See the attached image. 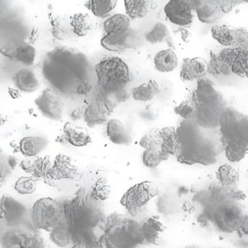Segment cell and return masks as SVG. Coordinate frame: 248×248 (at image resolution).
<instances>
[{
    "mask_svg": "<svg viewBox=\"0 0 248 248\" xmlns=\"http://www.w3.org/2000/svg\"><path fill=\"white\" fill-rule=\"evenodd\" d=\"M15 85L20 91L33 93L40 87L39 78L34 71L30 68H22L13 78Z\"/></svg>",
    "mask_w": 248,
    "mask_h": 248,
    "instance_id": "cell-25",
    "label": "cell"
},
{
    "mask_svg": "<svg viewBox=\"0 0 248 248\" xmlns=\"http://www.w3.org/2000/svg\"><path fill=\"white\" fill-rule=\"evenodd\" d=\"M80 171L72 159L64 154H58L54 160L49 178L53 179H76Z\"/></svg>",
    "mask_w": 248,
    "mask_h": 248,
    "instance_id": "cell-19",
    "label": "cell"
},
{
    "mask_svg": "<svg viewBox=\"0 0 248 248\" xmlns=\"http://www.w3.org/2000/svg\"><path fill=\"white\" fill-rule=\"evenodd\" d=\"M25 231L22 227H6L1 230L0 237L1 248H22V237Z\"/></svg>",
    "mask_w": 248,
    "mask_h": 248,
    "instance_id": "cell-33",
    "label": "cell"
},
{
    "mask_svg": "<svg viewBox=\"0 0 248 248\" xmlns=\"http://www.w3.org/2000/svg\"><path fill=\"white\" fill-rule=\"evenodd\" d=\"M106 134L112 143L118 145H129L132 142L131 134L125 124L119 119H112L108 121Z\"/></svg>",
    "mask_w": 248,
    "mask_h": 248,
    "instance_id": "cell-24",
    "label": "cell"
},
{
    "mask_svg": "<svg viewBox=\"0 0 248 248\" xmlns=\"http://www.w3.org/2000/svg\"><path fill=\"white\" fill-rule=\"evenodd\" d=\"M15 189L21 195H29L36 189V183L32 178L20 177L15 184Z\"/></svg>",
    "mask_w": 248,
    "mask_h": 248,
    "instance_id": "cell-45",
    "label": "cell"
},
{
    "mask_svg": "<svg viewBox=\"0 0 248 248\" xmlns=\"http://www.w3.org/2000/svg\"><path fill=\"white\" fill-rule=\"evenodd\" d=\"M162 136V151L170 157L176 155L178 150V138L176 128L173 126H167L160 130Z\"/></svg>",
    "mask_w": 248,
    "mask_h": 248,
    "instance_id": "cell-35",
    "label": "cell"
},
{
    "mask_svg": "<svg viewBox=\"0 0 248 248\" xmlns=\"http://www.w3.org/2000/svg\"><path fill=\"white\" fill-rule=\"evenodd\" d=\"M32 164H33V160H25L21 161L20 163V168L22 170H24L26 173H32Z\"/></svg>",
    "mask_w": 248,
    "mask_h": 248,
    "instance_id": "cell-50",
    "label": "cell"
},
{
    "mask_svg": "<svg viewBox=\"0 0 248 248\" xmlns=\"http://www.w3.org/2000/svg\"><path fill=\"white\" fill-rule=\"evenodd\" d=\"M113 110L100 99H96L95 103L84 110V119L90 128L108 122V118Z\"/></svg>",
    "mask_w": 248,
    "mask_h": 248,
    "instance_id": "cell-20",
    "label": "cell"
},
{
    "mask_svg": "<svg viewBox=\"0 0 248 248\" xmlns=\"http://www.w3.org/2000/svg\"><path fill=\"white\" fill-rule=\"evenodd\" d=\"M64 218L72 231L95 230L105 221L101 202L89 189H80L63 204Z\"/></svg>",
    "mask_w": 248,
    "mask_h": 248,
    "instance_id": "cell-2",
    "label": "cell"
},
{
    "mask_svg": "<svg viewBox=\"0 0 248 248\" xmlns=\"http://www.w3.org/2000/svg\"><path fill=\"white\" fill-rule=\"evenodd\" d=\"M243 2H245V1H233V0H228V1L227 0H219L218 1L221 10H222L224 14L230 13L236 6L240 5V4H243Z\"/></svg>",
    "mask_w": 248,
    "mask_h": 248,
    "instance_id": "cell-48",
    "label": "cell"
},
{
    "mask_svg": "<svg viewBox=\"0 0 248 248\" xmlns=\"http://www.w3.org/2000/svg\"><path fill=\"white\" fill-rule=\"evenodd\" d=\"M84 111L83 112V110H75L74 112H73L72 114H71V118L74 120H77V119H80L82 116H84Z\"/></svg>",
    "mask_w": 248,
    "mask_h": 248,
    "instance_id": "cell-52",
    "label": "cell"
},
{
    "mask_svg": "<svg viewBox=\"0 0 248 248\" xmlns=\"http://www.w3.org/2000/svg\"><path fill=\"white\" fill-rule=\"evenodd\" d=\"M195 5L196 1L171 0L165 7V13L173 24L181 26H189L193 22Z\"/></svg>",
    "mask_w": 248,
    "mask_h": 248,
    "instance_id": "cell-13",
    "label": "cell"
},
{
    "mask_svg": "<svg viewBox=\"0 0 248 248\" xmlns=\"http://www.w3.org/2000/svg\"><path fill=\"white\" fill-rule=\"evenodd\" d=\"M144 243L157 245L161 239L162 234L165 230L164 224L158 217H150L141 223Z\"/></svg>",
    "mask_w": 248,
    "mask_h": 248,
    "instance_id": "cell-22",
    "label": "cell"
},
{
    "mask_svg": "<svg viewBox=\"0 0 248 248\" xmlns=\"http://www.w3.org/2000/svg\"><path fill=\"white\" fill-rule=\"evenodd\" d=\"M1 54L26 65H33L36 58V49L32 45L23 41L10 42L1 49Z\"/></svg>",
    "mask_w": 248,
    "mask_h": 248,
    "instance_id": "cell-17",
    "label": "cell"
},
{
    "mask_svg": "<svg viewBox=\"0 0 248 248\" xmlns=\"http://www.w3.org/2000/svg\"><path fill=\"white\" fill-rule=\"evenodd\" d=\"M168 156L166 155L162 149L158 150H145L143 153V163L146 167L154 169L160 166V163L164 160H167Z\"/></svg>",
    "mask_w": 248,
    "mask_h": 248,
    "instance_id": "cell-42",
    "label": "cell"
},
{
    "mask_svg": "<svg viewBox=\"0 0 248 248\" xmlns=\"http://www.w3.org/2000/svg\"><path fill=\"white\" fill-rule=\"evenodd\" d=\"M48 145V140L39 136L23 137L19 143V150L26 157H35Z\"/></svg>",
    "mask_w": 248,
    "mask_h": 248,
    "instance_id": "cell-26",
    "label": "cell"
},
{
    "mask_svg": "<svg viewBox=\"0 0 248 248\" xmlns=\"http://www.w3.org/2000/svg\"><path fill=\"white\" fill-rule=\"evenodd\" d=\"M100 241L95 230L73 231V242L70 248H99Z\"/></svg>",
    "mask_w": 248,
    "mask_h": 248,
    "instance_id": "cell-32",
    "label": "cell"
},
{
    "mask_svg": "<svg viewBox=\"0 0 248 248\" xmlns=\"http://www.w3.org/2000/svg\"><path fill=\"white\" fill-rule=\"evenodd\" d=\"M247 153V150L238 146L232 144H225L226 156L231 163H237L243 160Z\"/></svg>",
    "mask_w": 248,
    "mask_h": 248,
    "instance_id": "cell-46",
    "label": "cell"
},
{
    "mask_svg": "<svg viewBox=\"0 0 248 248\" xmlns=\"http://www.w3.org/2000/svg\"><path fill=\"white\" fill-rule=\"evenodd\" d=\"M64 132L67 142L74 147H83L91 143V137L84 127L67 122L64 125Z\"/></svg>",
    "mask_w": 248,
    "mask_h": 248,
    "instance_id": "cell-23",
    "label": "cell"
},
{
    "mask_svg": "<svg viewBox=\"0 0 248 248\" xmlns=\"http://www.w3.org/2000/svg\"><path fill=\"white\" fill-rule=\"evenodd\" d=\"M102 240L106 248H137L144 244L141 223L116 212L105 218Z\"/></svg>",
    "mask_w": 248,
    "mask_h": 248,
    "instance_id": "cell-4",
    "label": "cell"
},
{
    "mask_svg": "<svg viewBox=\"0 0 248 248\" xmlns=\"http://www.w3.org/2000/svg\"><path fill=\"white\" fill-rule=\"evenodd\" d=\"M158 195L157 185L144 181L130 187L122 195L120 204L127 210L128 216L135 219L143 215L148 202Z\"/></svg>",
    "mask_w": 248,
    "mask_h": 248,
    "instance_id": "cell-8",
    "label": "cell"
},
{
    "mask_svg": "<svg viewBox=\"0 0 248 248\" xmlns=\"http://www.w3.org/2000/svg\"><path fill=\"white\" fill-rule=\"evenodd\" d=\"M154 66L161 73H170L174 71L179 65V59L172 49L160 51L154 57Z\"/></svg>",
    "mask_w": 248,
    "mask_h": 248,
    "instance_id": "cell-29",
    "label": "cell"
},
{
    "mask_svg": "<svg viewBox=\"0 0 248 248\" xmlns=\"http://www.w3.org/2000/svg\"><path fill=\"white\" fill-rule=\"evenodd\" d=\"M216 177L222 187L233 190L237 189L239 182V174L237 170L229 164H224L218 168Z\"/></svg>",
    "mask_w": 248,
    "mask_h": 248,
    "instance_id": "cell-31",
    "label": "cell"
},
{
    "mask_svg": "<svg viewBox=\"0 0 248 248\" xmlns=\"http://www.w3.org/2000/svg\"><path fill=\"white\" fill-rule=\"evenodd\" d=\"M34 103L45 117L55 122L62 119L64 105L51 89H45Z\"/></svg>",
    "mask_w": 248,
    "mask_h": 248,
    "instance_id": "cell-15",
    "label": "cell"
},
{
    "mask_svg": "<svg viewBox=\"0 0 248 248\" xmlns=\"http://www.w3.org/2000/svg\"><path fill=\"white\" fill-rule=\"evenodd\" d=\"M99 85L106 91L124 90L131 81L126 62L117 57H106L96 65Z\"/></svg>",
    "mask_w": 248,
    "mask_h": 248,
    "instance_id": "cell-6",
    "label": "cell"
},
{
    "mask_svg": "<svg viewBox=\"0 0 248 248\" xmlns=\"http://www.w3.org/2000/svg\"><path fill=\"white\" fill-rule=\"evenodd\" d=\"M52 165L50 156L36 157L33 160L31 174L35 178L49 177Z\"/></svg>",
    "mask_w": 248,
    "mask_h": 248,
    "instance_id": "cell-39",
    "label": "cell"
},
{
    "mask_svg": "<svg viewBox=\"0 0 248 248\" xmlns=\"http://www.w3.org/2000/svg\"><path fill=\"white\" fill-rule=\"evenodd\" d=\"M70 27L74 34L84 36L93 30V22L87 13H77L70 17Z\"/></svg>",
    "mask_w": 248,
    "mask_h": 248,
    "instance_id": "cell-34",
    "label": "cell"
},
{
    "mask_svg": "<svg viewBox=\"0 0 248 248\" xmlns=\"http://www.w3.org/2000/svg\"><path fill=\"white\" fill-rule=\"evenodd\" d=\"M195 12L199 21L206 24H213L221 20L224 13L221 10L218 1H196Z\"/></svg>",
    "mask_w": 248,
    "mask_h": 248,
    "instance_id": "cell-21",
    "label": "cell"
},
{
    "mask_svg": "<svg viewBox=\"0 0 248 248\" xmlns=\"http://www.w3.org/2000/svg\"><path fill=\"white\" fill-rule=\"evenodd\" d=\"M116 0H90L85 3V7L96 17H103L115 8Z\"/></svg>",
    "mask_w": 248,
    "mask_h": 248,
    "instance_id": "cell-37",
    "label": "cell"
},
{
    "mask_svg": "<svg viewBox=\"0 0 248 248\" xmlns=\"http://www.w3.org/2000/svg\"><path fill=\"white\" fill-rule=\"evenodd\" d=\"M129 17L123 14H116L109 17L103 24V29L106 34L126 31L131 28Z\"/></svg>",
    "mask_w": 248,
    "mask_h": 248,
    "instance_id": "cell-36",
    "label": "cell"
},
{
    "mask_svg": "<svg viewBox=\"0 0 248 248\" xmlns=\"http://www.w3.org/2000/svg\"><path fill=\"white\" fill-rule=\"evenodd\" d=\"M211 34L215 41L227 47L248 49V31L245 28L215 25L211 29Z\"/></svg>",
    "mask_w": 248,
    "mask_h": 248,
    "instance_id": "cell-11",
    "label": "cell"
},
{
    "mask_svg": "<svg viewBox=\"0 0 248 248\" xmlns=\"http://www.w3.org/2000/svg\"><path fill=\"white\" fill-rule=\"evenodd\" d=\"M168 29L164 23L158 22L154 25V27L147 32L145 38L147 42L151 44L162 43L168 42L170 39Z\"/></svg>",
    "mask_w": 248,
    "mask_h": 248,
    "instance_id": "cell-40",
    "label": "cell"
},
{
    "mask_svg": "<svg viewBox=\"0 0 248 248\" xmlns=\"http://www.w3.org/2000/svg\"><path fill=\"white\" fill-rule=\"evenodd\" d=\"M50 239L54 245L60 248L71 246L73 231L64 218L52 231L50 232Z\"/></svg>",
    "mask_w": 248,
    "mask_h": 248,
    "instance_id": "cell-28",
    "label": "cell"
},
{
    "mask_svg": "<svg viewBox=\"0 0 248 248\" xmlns=\"http://www.w3.org/2000/svg\"><path fill=\"white\" fill-rule=\"evenodd\" d=\"M176 114L183 118V120H191L195 116V108L192 102L189 100L182 101L179 106L174 108Z\"/></svg>",
    "mask_w": 248,
    "mask_h": 248,
    "instance_id": "cell-47",
    "label": "cell"
},
{
    "mask_svg": "<svg viewBox=\"0 0 248 248\" xmlns=\"http://www.w3.org/2000/svg\"><path fill=\"white\" fill-rule=\"evenodd\" d=\"M208 73V63L203 58H184L181 68L180 77L183 81H191L203 78Z\"/></svg>",
    "mask_w": 248,
    "mask_h": 248,
    "instance_id": "cell-18",
    "label": "cell"
},
{
    "mask_svg": "<svg viewBox=\"0 0 248 248\" xmlns=\"http://www.w3.org/2000/svg\"><path fill=\"white\" fill-rule=\"evenodd\" d=\"M124 3L127 16L134 20L146 17L157 7L155 1L151 0H125Z\"/></svg>",
    "mask_w": 248,
    "mask_h": 248,
    "instance_id": "cell-27",
    "label": "cell"
},
{
    "mask_svg": "<svg viewBox=\"0 0 248 248\" xmlns=\"http://www.w3.org/2000/svg\"><path fill=\"white\" fill-rule=\"evenodd\" d=\"M69 50L53 51L45 60L43 72L45 78L58 91L65 94L77 92V77L68 60Z\"/></svg>",
    "mask_w": 248,
    "mask_h": 248,
    "instance_id": "cell-5",
    "label": "cell"
},
{
    "mask_svg": "<svg viewBox=\"0 0 248 248\" xmlns=\"http://www.w3.org/2000/svg\"><path fill=\"white\" fill-rule=\"evenodd\" d=\"M195 108V121L207 129L219 127L220 118L227 106L225 98L208 78L198 80V86L192 97Z\"/></svg>",
    "mask_w": 248,
    "mask_h": 248,
    "instance_id": "cell-3",
    "label": "cell"
},
{
    "mask_svg": "<svg viewBox=\"0 0 248 248\" xmlns=\"http://www.w3.org/2000/svg\"><path fill=\"white\" fill-rule=\"evenodd\" d=\"M240 230L243 232V234L248 236V215H245Z\"/></svg>",
    "mask_w": 248,
    "mask_h": 248,
    "instance_id": "cell-51",
    "label": "cell"
},
{
    "mask_svg": "<svg viewBox=\"0 0 248 248\" xmlns=\"http://www.w3.org/2000/svg\"><path fill=\"white\" fill-rule=\"evenodd\" d=\"M208 72L214 75H230L231 69L224 61L221 60L218 54L211 52V59L208 62Z\"/></svg>",
    "mask_w": 248,
    "mask_h": 248,
    "instance_id": "cell-44",
    "label": "cell"
},
{
    "mask_svg": "<svg viewBox=\"0 0 248 248\" xmlns=\"http://www.w3.org/2000/svg\"><path fill=\"white\" fill-rule=\"evenodd\" d=\"M200 248L199 246H195V245H189V246H185L184 248Z\"/></svg>",
    "mask_w": 248,
    "mask_h": 248,
    "instance_id": "cell-53",
    "label": "cell"
},
{
    "mask_svg": "<svg viewBox=\"0 0 248 248\" xmlns=\"http://www.w3.org/2000/svg\"><path fill=\"white\" fill-rule=\"evenodd\" d=\"M0 169H1V182H3L4 180H5L6 178L10 174V173L13 171V169L9 164L7 157L4 159L2 155H1Z\"/></svg>",
    "mask_w": 248,
    "mask_h": 248,
    "instance_id": "cell-49",
    "label": "cell"
},
{
    "mask_svg": "<svg viewBox=\"0 0 248 248\" xmlns=\"http://www.w3.org/2000/svg\"><path fill=\"white\" fill-rule=\"evenodd\" d=\"M0 211L1 221L6 227H23L29 217L27 208L9 195L1 197Z\"/></svg>",
    "mask_w": 248,
    "mask_h": 248,
    "instance_id": "cell-12",
    "label": "cell"
},
{
    "mask_svg": "<svg viewBox=\"0 0 248 248\" xmlns=\"http://www.w3.org/2000/svg\"><path fill=\"white\" fill-rule=\"evenodd\" d=\"M92 196L99 202L106 201L109 198L111 193V186L107 179L105 178H99L92 186Z\"/></svg>",
    "mask_w": 248,
    "mask_h": 248,
    "instance_id": "cell-43",
    "label": "cell"
},
{
    "mask_svg": "<svg viewBox=\"0 0 248 248\" xmlns=\"http://www.w3.org/2000/svg\"><path fill=\"white\" fill-rule=\"evenodd\" d=\"M218 55L229 65L233 74L248 78V49L224 48Z\"/></svg>",
    "mask_w": 248,
    "mask_h": 248,
    "instance_id": "cell-16",
    "label": "cell"
},
{
    "mask_svg": "<svg viewBox=\"0 0 248 248\" xmlns=\"http://www.w3.org/2000/svg\"><path fill=\"white\" fill-rule=\"evenodd\" d=\"M211 217L219 231L233 233L240 230L245 214L240 205L230 199L216 205Z\"/></svg>",
    "mask_w": 248,
    "mask_h": 248,
    "instance_id": "cell-10",
    "label": "cell"
},
{
    "mask_svg": "<svg viewBox=\"0 0 248 248\" xmlns=\"http://www.w3.org/2000/svg\"><path fill=\"white\" fill-rule=\"evenodd\" d=\"M30 217L35 230L51 232L64 219L63 206L52 198H41L32 206Z\"/></svg>",
    "mask_w": 248,
    "mask_h": 248,
    "instance_id": "cell-9",
    "label": "cell"
},
{
    "mask_svg": "<svg viewBox=\"0 0 248 248\" xmlns=\"http://www.w3.org/2000/svg\"><path fill=\"white\" fill-rule=\"evenodd\" d=\"M220 132L224 144H232L248 152V115L226 107L220 118Z\"/></svg>",
    "mask_w": 248,
    "mask_h": 248,
    "instance_id": "cell-7",
    "label": "cell"
},
{
    "mask_svg": "<svg viewBox=\"0 0 248 248\" xmlns=\"http://www.w3.org/2000/svg\"><path fill=\"white\" fill-rule=\"evenodd\" d=\"M161 128H152L145 132L140 140L139 144L145 150H158L162 147Z\"/></svg>",
    "mask_w": 248,
    "mask_h": 248,
    "instance_id": "cell-38",
    "label": "cell"
},
{
    "mask_svg": "<svg viewBox=\"0 0 248 248\" xmlns=\"http://www.w3.org/2000/svg\"><path fill=\"white\" fill-rule=\"evenodd\" d=\"M22 248H48V245L37 230H26L22 237Z\"/></svg>",
    "mask_w": 248,
    "mask_h": 248,
    "instance_id": "cell-41",
    "label": "cell"
},
{
    "mask_svg": "<svg viewBox=\"0 0 248 248\" xmlns=\"http://www.w3.org/2000/svg\"><path fill=\"white\" fill-rule=\"evenodd\" d=\"M100 45L112 52H125L128 49H135L138 46V35L131 29L126 31L106 34L102 38Z\"/></svg>",
    "mask_w": 248,
    "mask_h": 248,
    "instance_id": "cell-14",
    "label": "cell"
},
{
    "mask_svg": "<svg viewBox=\"0 0 248 248\" xmlns=\"http://www.w3.org/2000/svg\"><path fill=\"white\" fill-rule=\"evenodd\" d=\"M160 93V87L158 83L155 80L151 79L134 87L132 90V96L135 101L149 102L152 100Z\"/></svg>",
    "mask_w": 248,
    "mask_h": 248,
    "instance_id": "cell-30",
    "label": "cell"
},
{
    "mask_svg": "<svg viewBox=\"0 0 248 248\" xmlns=\"http://www.w3.org/2000/svg\"><path fill=\"white\" fill-rule=\"evenodd\" d=\"M207 128L193 119L183 120L176 128L178 150L176 155L187 165H210L215 163L219 153L218 140Z\"/></svg>",
    "mask_w": 248,
    "mask_h": 248,
    "instance_id": "cell-1",
    "label": "cell"
}]
</instances>
